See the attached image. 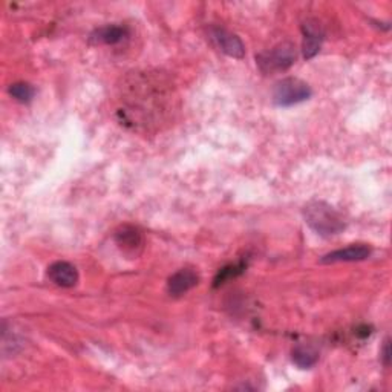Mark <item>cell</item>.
Masks as SVG:
<instances>
[{"instance_id": "5", "label": "cell", "mask_w": 392, "mask_h": 392, "mask_svg": "<svg viewBox=\"0 0 392 392\" xmlns=\"http://www.w3.org/2000/svg\"><path fill=\"white\" fill-rule=\"evenodd\" d=\"M211 39L215 40L218 48L230 57L242 59L246 54V46H243L242 40L238 36L228 33L224 28H215L211 31Z\"/></svg>"}, {"instance_id": "9", "label": "cell", "mask_w": 392, "mask_h": 392, "mask_svg": "<svg viewBox=\"0 0 392 392\" xmlns=\"http://www.w3.org/2000/svg\"><path fill=\"white\" fill-rule=\"evenodd\" d=\"M199 282L198 274L194 270L183 268L172 274L171 279L167 282V291L171 293V296H175V298H179V296L186 294L187 291L196 287Z\"/></svg>"}, {"instance_id": "2", "label": "cell", "mask_w": 392, "mask_h": 392, "mask_svg": "<svg viewBox=\"0 0 392 392\" xmlns=\"http://www.w3.org/2000/svg\"><path fill=\"white\" fill-rule=\"evenodd\" d=\"M258 66L263 74H273L287 71L296 61V48L293 44L283 41L278 46L271 48L270 51L261 52L256 57Z\"/></svg>"}, {"instance_id": "13", "label": "cell", "mask_w": 392, "mask_h": 392, "mask_svg": "<svg viewBox=\"0 0 392 392\" xmlns=\"http://www.w3.org/2000/svg\"><path fill=\"white\" fill-rule=\"evenodd\" d=\"M243 270H246V263L243 262H239V263H235V266H227L222 268L218 276L215 278V287H219V285L228 282L230 279L239 276L241 273H243Z\"/></svg>"}, {"instance_id": "7", "label": "cell", "mask_w": 392, "mask_h": 392, "mask_svg": "<svg viewBox=\"0 0 392 392\" xmlns=\"http://www.w3.org/2000/svg\"><path fill=\"white\" fill-rule=\"evenodd\" d=\"M48 278L59 287L71 288L79 282V271L69 262L59 261L48 268Z\"/></svg>"}, {"instance_id": "8", "label": "cell", "mask_w": 392, "mask_h": 392, "mask_svg": "<svg viewBox=\"0 0 392 392\" xmlns=\"http://www.w3.org/2000/svg\"><path fill=\"white\" fill-rule=\"evenodd\" d=\"M323 41V29L316 22V20H308L303 25V57L308 60L313 59L317 52L321 51Z\"/></svg>"}, {"instance_id": "6", "label": "cell", "mask_w": 392, "mask_h": 392, "mask_svg": "<svg viewBox=\"0 0 392 392\" xmlns=\"http://www.w3.org/2000/svg\"><path fill=\"white\" fill-rule=\"evenodd\" d=\"M371 256V248L365 243H353L346 248L334 250L331 253L325 254L321 259L322 263H334V262H357L365 261Z\"/></svg>"}, {"instance_id": "12", "label": "cell", "mask_w": 392, "mask_h": 392, "mask_svg": "<svg viewBox=\"0 0 392 392\" xmlns=\"http://www.w3.org/2000/svg\"><path fill=\"white\" fill-rule=\"evenodd\" d=\"M34 94H36V89L31 86L29 83H24V81H19V83H14L9 86V95L11 97L20 103H28L34 99Z\"/></svg>"}, {"instance_id": "4", "label": "cell", "mask_w": 392, "mask_h": 392, "mask_svg": "<svg viewBox=\"0 0 392 392\" xmlns=\"http://www.w3.org/2000/svg\"><path fill=\"white\" fill-rule=\"evenodd\" d=\"M115 242L124 254L134 258L139 256V253L143 248V235L139 228L132 226H123L115 233Z\"/></svg>"}, {"instance_id": "11", "label": "cell", "mask_w": 392, "mask_h": 392, "mask_svg": "<svg viewBox=\"0 0 392 392\" xmlns=\"http://www.w3.org/2000/svg\"><path fill=\"white\" fill-rule=\"evenodd\" d=\"M319 360V354L311 346L299 345L293 349V362L302 369H308L314 366Z\"/></svg>"}, {"instance_id": "14", "label": "cell", "mask_w": 392, "mask_h": 392, "mask_svg": "<svg viewBox=\"0 0 392 392\" xmlns=\"http://www.w3.org/2000/svg\"><path fill=\"white\" fill-rule=\"evenodd\" d=\"M381 360H383V365L389 366L391 363V345H389V338L385 341L383 349H381Z\"/></svg>"}, {"instance_id": "10", "label": "cell", "mask_w": 392, "mask_h": 392, "mask_svg": "<svg viewBox=\"0 0 392 392\" xmlns=\"http://www.w3.org/2000/svg\"><path fill=\"white\" fill-rule=\"evenodd\" d=\"M127 34H129V29L121 25H106L99 29H95L91 34V44L95 45H116L123 41Z\"/></svg>"}, {"instance_id": "1", "label": "cell", "mask_w": 392, "mask_h": 392, "mask_svg": "<svg viewBox=\"0 0 392 392\" xmlns=\"http://www.w3.org/2000/svg\"><path fill=\"white\" fill-rule=\"evenodd\" d=\"M303 216L306 224L321 236H334L345 228L343 216L323 201L310 203L303 208Z\"/></svg>"}, {"instance_id": "3", "label": "cell", "mask_w": 392, "mask_h": 392, "mask_svg": "<svg viewBox=\"0 0 392 392\" xmlns=\"http://www.w3.org/2000/svg\"><path fill=\"white\" fill-rule=\"evenodd\" d=\"M311 97V88L299 79H283L274 84L273 101L282 108L293 106L308 100Z\"/></svg>"}]
</instances>
